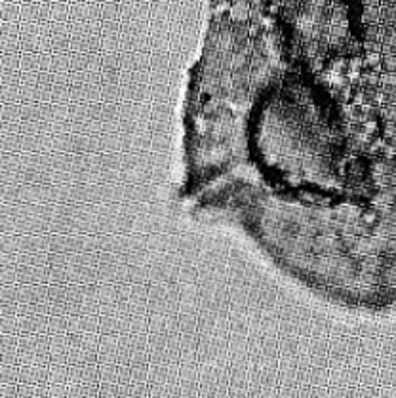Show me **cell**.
Masks as SVG:
<instances>
[{"mask_svg": "<svg viewBox=\"0 0 396 398\" xmlns=\"http://www.w3.org/2000/svg\"><path fill=\"white\" fill-rule=\"evenodd\" d=\"M381 67L385 73H396V55H383Z\"/></svg>", "mask_w": 396, "mask_h": 398, "instance_id": "obj_1", "label": "cell"}, {"mask_svg": "<svg viewBox=\"0 0 396 398\" xmlns=\"http://www.w3.org/2000/svg\"><path fill=\"white\" fill-rule=\"evenodd\" d=\"M366 21H370V23H375L377 21V10L375 8H370L366 12Z\"/></svg>", "mask_w": 396, "mask_h": 398, "instance_id": "obj_2", "label": "cell"}]
</instances>
